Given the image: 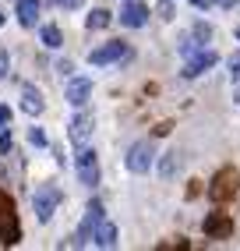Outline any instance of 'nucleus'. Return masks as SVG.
<instances>
[{"mask_svg":"<svg viewBox=\"0 0 240 251\" xmlns=\"http://www.w3.org/2000/svg\"><path fill=\"white\" fill-rule=\"evenodd\" d=\"M240 191V174H237V166H222V170H216L212 184H209V198L216 205H226L230 198H237Z\"/></svg>","mask_w":240,"mask_h":251,"instance_id":"1","label":"nucleus"},{"mask_svg":"<svg viewBox=\"0 0 240 251\" xmlns=\"http://www.w3.org/2000/svg\"><path fill=\"white\" fill-rule=\"evenodd\" d=\"M60 198H64V195H60L57 184H43V188H36V195H32V209H36V220H39V223H49V220H53Z\"/></svg>","mask_w":240,"mask_h":251,"instance_id":"2","label":"nucleus"},{"mask_svg":"<svg viewBox=\"0 0 240 251\" xmlns=\"http://www.w3.org/2000/svg\"><path fill=\"white\" fill-rule=\"evenodd\" d=\"M102 223V202L99 198H92L89 202V209H85V220H81V226H78V233L67 244L71 248H85V244H92V233H96V226Z\"/></svg>","mask_w":240,"mask_h":251,"instance_id":"3","label":"nucleus"},{"mask_svg":"<svg viewBox=\"0 0 240 251\" xmlns=\"http://www.w3.org/2000/svg\"><path fill=\"white\" fill-rule=\"evenodd\" d=\"M74 170H78V180L85 184V188H96V184H99V159H96V149L92 145H78Z\"/></svg>","mask_w":240,"mask_h":251,"instance_id":"4","label":"nucleus"},{"mask_svg":"<svg viewBox=\"0 0 240 251\" xmlns=\"http://www.w3.org/2000/svg\"><path fill=\"white\" fill-rule=\"evenodd\" d=\"M113 60H131V50L124 39H110L106 46H96L89 53V64H96V68H102V64H113Z\"/></svg>","mask_w":240,"mask_h":251,"instance_id":"5","label":"nucleus"},{"mask_svg":"<svg viewBox=\"0 0 240 251\" xmlns=\"http://www.w3.org/2000/svg\"><path fill=\"white\" fill-rule=\"evenodd\" d=\"M152 163H156V149H152V142H134L127 149V170L131 174H148Z\"/></svg>","mask_w":240,"mask_h":251,"instance_id":"6","label":"nucleus"},{"mask_svg":"<svg viewBox=\"0 0 240 251\" xmlns=\"http://www.w3.org/2000/svg\"><path fill=\"white\" fill-rule=\"evenodd\" d=\"M201 230H205V237H212V241H226L230 233H233V220L226 212H209L205 216V223H201Z\"/></svg>","mask_w":240,"mask_h":251,"instance_id":"7","label":"nucleus"},{"mask_svg":"<svg viewBox=\"0 0 240 251\" xmlns=\"http://www.w3.org/2000/svg\"><path fill=\"white\" fill-rule=\"evenodd\" d=\"M219 64V53H212V50H198L194 57H187V64H184V78H198V75H205L209 68H216Z\"/></svg>","mask_w":240,"mask_h":251,"instance_id":"8","label":"nucleus"},{"mask_svg":"<svg viewBox=\"0 0 240 251\" xmlns=\"http://www.w3.org/2000/svg\"><path fill=\"white\" fill-rule=\"evenodd\" d=\"M148 22V7L142 0H124V7H120V25L124 28H142Z\"/></svg>","mask_w":240,"mask_h":251,"instance_id":"9","label":"nucleus"},{"mask_svg":"<svg viewBox=\"0 0 240 251\" xmlns=\"http://www.w3.org/2000/svg\"><path fill=\"white\" fill-rule=\"evenodd\" d=\"M92 96V78H71L67 81V103L71 106H85Z\"/></svg>","mask_w":240,"mask_h":251,"instance_id":"10","label":"nucleus"},{"mask_svg":"<svg viewBox=\"0 0 240 251\" xmlns=\"http://www.w3.org/2000/svg\"><path fill=\"white\" fill-rule=\"evenodd\" d=\"M92 127H96L92 117H89V113H78L74 121H71V127H67V135H71L74 145H85V142H89V135H92Z\"/></svg>","mask_w":240,"mask_h":251,"instance_id":"11","label":"nucleus"},{"mask_svg":"<svg viewBox=\"0 0 240 251\" xmlns=\"http://www.w3.org/2000/svg\"><path fill=\"white\" fill-rule=\"evenodd\" d=\"M22 110H25V113H32V117H39V113L46 110V103H43V92H39L36 85H28V81L22 85Z\"/></svg>","mask_w":240,"mask_h":251,"instance_id":"12","label":"nucleus"},{"mask_svg":"<svg viewBox=\"0 0 240 251\" xmlns=\"http://www.w3.org/2000/svg\"><path fill=\"white\" fill-rule=\"evenodd\" d=\"M39 7H43V0H18V22L25 28H32L39 22Z\"/></svg>","mask_w":240,"mask_h":251,"instance_id":"13","label":"nucleus"},{"mask_svg":"<svg viewBox=\"0 0 240 251\" xmlns=\"http://www.w3.org/2000/svg\"><path fill=\"white\" fill-rule=\"evenodd\" d=\"M92 244H96V248H117V226L102 220V223L96 226V233H92Z\"/></svg>","mask_w":240,"mask_h":251,"instance_id":"14","label":"nucleus"},{"mask_svg":"<svg viewBox=\"0 0 240 251\" xmlns=\"http://www.w3.org/2000/svg\"><path fill=\"white\" fill-rule=\"evenodd\" d=\"M39 36H43V46H49V50H60V46H64V32H60L57 25H43Z\"/></svg>","mask_w":240,"mask_h":251,"instance_id":"15","label":"nucleus"},{"mask_svg":"<svg viewBox=\"0 0 240 251\" xmlns=\"http://www.w3.org/2000/svg\"><path fill=\"white\" fill-rule=\"evenodd\" d=\"M110 22H113V14H110L106 7H96V11L89 14V18H85V25H89V28H96V32H99V28H106Z\"/></svg>","mask_w":240,"mask_h":251,"instance_id":"16","label":"nucleus"},{"mask_svg":"<svg viewBox=\"0 0 240 251\" xmlns=\"http://www.w3.org/2000/svg\"><path fill=\"white\" fill-rule=\"evenodd\" d=\"M177 166H180V152H166V156L159 159V174H163V177H173Z\"/></svg>","mask_w":240,"mask_h":251,"instance_id":"17","label":"nucleus"},{"mask_svg":"<svg viewBox=\"0 0 240 251\" xmlns=\"http://www.w3.org/2000/svg\"><path fill=\"white\" fill-rule=\"evenodd\" d=\"M191 36H194V39L205 46V43L212 39V25H209V22H194V25H191Z\"/></svg>","mask_w":240,"mask_h":251,"instance_id":"18","label":"nucleus"},{"mask_svg":"<svg viewBox=\"0 0 240 251\" xmlns=\"http://www.w3.org/2000/svg\"><path fill=\"white\" fill-rule=\"evenodd\" d=\"M156 14H159L163 22H169V18H173V0H159V4H156Z\"/></svg>","mask_w":240,"mask_h":251,"instance_id":"19","label":"nucleus"},{"mask_svg":"<svg viewBox=\"0 0 240 251\" xmlns=\"http://www.w3.org/2000/svg\"><path fill=\"white\" fill-rule=\"evenodd\" d=\"M28 142L43 149V145H46V131H43V127H28Z\"/></svg>","mask_w":240,"mask_h":251,"instance_id":"20","label":"nucleus"},{"mask_svg":"<svg viewBox=\"0 0 240 251\" xmlns=\"http://www.w3.org/2000/svg\"><path fill=\"white\" fill-rule=\"evenodd\" d=\"M49 4H53V7H64V11H78L85 0H49Z\"/></svg>","mask_w":240,"mask_h":251,"instance_id":"21","label":"nucleus"},{"mask_svg":"<svg viewBox=\"0 0 240 251\" xmlns=\"http://www.w3.org/2000/svg\"><path fill=\"white\" fill-rule=\"evenodd\" d=\"M0 152H11V135H7V127L0 131Z\"/></svg>","mask_w":240,"mask_h":251,"instance_id":"22","label":"nucleus"},{"mask_svg":"<svg viewBox=\"0 0 240 251\" xmlns=\"http://www.w3.org/2000/svg\"><path fill=\"white\" fill-rule=\"evenodd\" d=\"M7 124H11V110H7L4 103H0V131H4Z\"/></svg>","mask_w":240,"mask_h":251,"instance_id":"23","label":"nucleus"},{"mask_svg":"<svg viewBox=\"0 0 240 251\" xmlns=\"http://www.w3.org/2000/svg\"><path fill=\"white\" fill-rule=\"evenodd\" d=\"M230 75H233V81H240V53L230 60Z\"/></svg>","mask_w":240,"mask_h":251,"instance_id":"24","label":"nucleus"},{"mask_svg":"<svg viewBox=\"0 0 240 251\" xmlns=\"http://www.w3.org/2000/svg\"><path fill=\"white\" fill-rule=\"evenodd\" d=\"M201 195V180H191L187 184V198H198Z\"/></svg>","mask_w":240,"mask_h":251,"instance_id":"25","label":"nucleus"},{"mask_svg":"<svg viewBox=\"0 0 240 251\" xmlns=\"http://www.w3.org/2000/svg\"><path fill=\"white\" fill-rule=\"evenodd\" d=\"M57 71H60V75H71V71H74V64H71V60H60V64H57Z\"/></svg>","mask_w":240,"mask_h":251,"instance_id":"26","label":"nucleus"},{"mask_svg":"<svg viewBox=\"0 0 240 251\" xmlns=\"http://www.w3.org/2000/svg\"><path fill=\"white\" fill-rule=\"evenodd\" d=\"M7 78V53H0V81Z\"/></svg>","mask_w":240,"mask_h":251,"instance_id":"27","label":"nucleus"},{"mask_svg":"<svg viewBox=\"0 0 240 251\" xmlns=\"http://www.w3.org/2000/svg\"><path fill=\"white\" fill-rule=\"evenodd\" d=\"M191 4H194V7H198V11H209V7H212V4H216V0H191Z\"/></svg>","mask_w":240,"mask_h":251,"instance_id":"28","label":"nucleus"},{"mask_svg":"<svg viewBox=\"0 0 240 251\" xmlns=\"http://www.w3.org/2000/svg\"><path fill=\"white\" fill-rule=\"evenodd\" d=\"M169 127H173V124H169V121H163V124H156V135H169Z\"/></svg>","mask_w":240,"mask_h":251,"instance_id":"29","label":"nucleus"},{"mask_svg":"<svg viewBox=\"0 0 240 251\" xmlns=\"http://www.w3.org/2000/svg\"><path fill=\"white\" fill-rule=\"evenodd\" d=\"M216 4H219V7H226V11H230V7H237V0H216Z\"/></svg>","mask_w":240,"mask_h":251,"instance_id":"30","label":"nucleus"},{"mask_svg":"<svg viewBox=\"0 0 240 251\" xmlns=\"http://www.w3.org/2000/svg\"><path fill=\"white\" fill-rule=\"evenodd\" d=\"M233 99H237V106H240V89H237V92H233Z\"/></svg>","mask_w":240,"mask_h":251,"instance_id":"31","label":"nucleus"},{"mask_svg":"<svg viewBox=\"0 0 240 251\" xmlns=\"http://www.w3.org/2000/svg\"><path fill=\"white\" fill-rule=\"evenodd\" d=\"M0 25H4V11H0Z\"/></svg>","mask_w":240,"mask_h":251,"instance_id":"32","label":"nucleus"},{"mask_svg":"<svg viewBox=\"0 0 240 251\" xmlns=\"http://www.w3.org/2000/svg\"><path fill=\"white\" fill-rule=\"evenodd\" d=\"M237 39H240V28H237Z\"/></svg>","mask_w":240,"mask_h":251,"instance_id":"33","label":"nucleus"}]
</instances>
